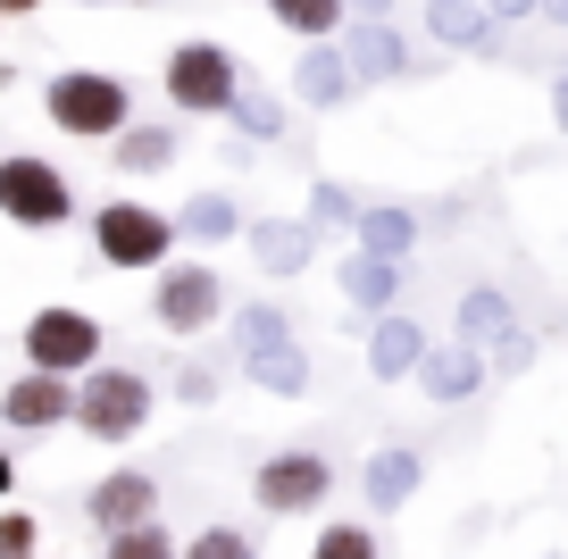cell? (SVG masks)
Instances as JSON below:
<instances>
[{
	"mask_svg": "<svg viewBox=\"0 0 568 559\" xmlns=\"http://www.w3.org/2000/svg\"><path fill=\"white\" fill-rule=\"evenodd\" d=\"M151 409H160V393H151V376H142V367L92 359L84 376H75L68 426H75L84 443H101V451H118V443H134L142 426H151Z\"/></svg>",
	"mask_w": 568,
	"mask_h": 559,
	"instance_id": "6da1fadb",
	"label": "cell"
},
{
	"mask_svg": "<svg viewBox=\"0 0 568 559\" xmlns=\"http://www.w3.org/2000/svg\"><path fill=\"white\" fill-rule=\"evenodd\" d=\"M42 118H51L68 142H109L125 118H134V92H125V75H109V68H59V75H42Z\"/></svg>",
	"mask_w": 568,
	"mask_h": 559,
	"instance_id": "7a4b0ae2",
	"label": "cell"
},
{
	"mask_svg": "<svg viewBox=\"0 0 568 559\" xmlns=\"http://www.w3.org/2000/svg\"><path fill=\"white\" fill-rule=\"evenodd\" d=\"M92 251H101V267H118V276H151L160 260H176V217L151 210V201H101L92 210Z\"/></svg>",
	"mask_w": 568,
	"mask_h": 559,
	"instance_id": "3957f363",
	"label": "cell"
},
{
	"mask_svg": "<svg viewBox=\"0 0 568 559\" xmlns=\"http://www.w3.org/2000/svg\"><path fill=\"white\" fill-rule=\"evenodd\" d=\"M217 317H226V276H217L210 260H160L151 267V326L160 334L193 343V334H210Z\"/></svg>",
	"mask_w": 568,
	"mask_h": 559,
	"instance_id": "277c9868",
	"label": "cell"
},
{
	"mask_svg": "<svg viewBox=\"0 0 568 559\" xmlns=\"http://www.w3.org/2000/svg\"><path fill=\"white\" fill-rule=\"evenodd\" d=\"M18 350L26 367H51V376H84L92 359H109V326L75 301H42L34 317L18 326Z\"/></svg>",
	"mask_w": 568,
	"mask_h": 559,
	"instance_id": "5b68a950",
	"label": "cell"
},
{
	"mask_svg": "<svg viewBox=\"0 0 568 559\" xmlns=\"http://www.w3.org/2000/svg\"><path fill=\"white\" fill-rule=\"evenodd\" d=\"M0 217L18 234H59V226H75V184L51 167V159L9 151L0 159Z\"/></svg>",
	"mask_w": 568,
	"mask_h": 559,
	"instance_id": "8992f818",
	"label": "cell"
},
{
	"mask_svg": "<svg viewBox=\"0 0 568 559\" xmlns=\"http://www.w3.org/2000/svg\"><path fill=\"white\" fill-rule=\"evenodd\" d=\"M160 84H168V101H176V118H226L234 84H243V59H234L226 42L193 34V42H176V51H168Z\"/></svg>",
	"mask_w": 568,
	"mask_h": 559,
	"instance_id": "52a82bcc",
	"label": "cell"
},
{
	"mask_svg": "<svg viewBox=\"0 0 568 559\" xmlns=\"http://www.w3.org/2000/svg\"><path fill=\"white\" fill-rule=\"evenodd\" d=\"M326 492H335V459L310 451V443H284V451H267L260 468H251V501H260L267 518H310Z\"/></svg>",
	"mask_w": 568,
	"mask_h": 559,
	"instance_id": "ba28073f",
	"label": "cell"
},
{
	"mask_svg": "<svg viewBox=\"0 0 568 559\" xmlns=\"http://www.w3.org/2000/svg\"><path fill=\"white\" fill-rule=\"evenodd\" d=\"M234 243L260 260L267 284H293V276H310V267H318V226H310V217H243V234H234Z\"/></svg>",
	"mask_w": 568,
	"mask_h": 559,
	"instance_id": "9c48e42d",
	"label": "cell"
},
{
	"mask_svg": "<svg viewBox=\"0 0 568 559\" xmlns=\"http://www.w3.org/2000/svg\"><path fill=\"white\" fill-rule=\"evenodd\" d=\"M160 518V476L151 468H109L84 485V526L92 535H118V526H142Z\"/></svg>",
	"mask_w": 568,
	"mask_h": 559,
	"instance_id": "30bf717a",
	"label": "cell"
},
{
	"mask_svg": "<svg viewBox=\"0 0 568 559\" xmlns=\"http://www.w3.org/2000/svg\"><path fill=\"white\" fill-rule=\"evenodd\" d=\"M335 42H343L359 84H409V75H418V59H409V42H402L393 18H352V26H335Z\"/></svg>",
	"mask_w": 568,
	"mask_h": 559,
	"instance_id": "8fae6325",
	"label": "cell"
},
{
	"mask_svg": "<svg viewBox=\"0 0 568 559\" xmlns=\"http://www.w3.org/2000/svg\"><path fill=\"white\" fill-rule=\"evenodd\" d=\"M68 402H75V376L26 367L18 385L0 393V426H9V435H51V426H68Z\"/></svg>",
	"mask_w": 568,
	"mask_h": 559,
	"instance_id": "7c38bea8",
	"label": "cell"
},
{
	"mask_svg": "<svg viewBox=\"0 0 568 559\" xmlns=\"http://www.w3.org/2000/svg\"><path fill=\"white\" fill-rule=\"evenodd\" d=\"M352 92H359V75H352V59H343V42L335 34L302 42V59H293V101H302L310 118H326V109H343Z\"/></svg>",
	"mask_w": 568,
	"mask_h": 559,
	"instance_id": "4fadbf2b",
	"label": "cell"
},
{
	"mask_svg": "<svg viewBox=\"0 0 568 559\" xmlns=\"http://www.w3.org/2000/svg\"><path fill=\"white\" fill-rule=\"evenodd\" d=\"M101 151H109V167H118V175H168L184 159V125L176 118H125Z\"/></svg>",
	"mask_w": 568,
	"mask_h": 559,
	"instance_id": "5bb4252c",
	"label": "cell"
},
{
	"mask_svg": "<svg viewBox=\"0 0 568 559\" xmlns=\"http://www.w3.org/2000/svg\"><path fill=\"white\" fill-rule=\"evenodd\" d=\"M243 385L251 393H267V402H310V343H243Z\"/></svg>",
	"mask_w": 568,
	"mask_h": 559,
	"instance_id": "9a60e30c",
	"label": "cell"
},
{
	"mask_svg": "<svg viewBox=\"0 0 568 559\" xmlns=\"http://www.w3.org/2000/svg\"><path fill=\"white\" fill-rule=\"evenodd\" d=\"M409 376H418L426 402H468V393L485 385V350L477 343H426Z\"/></svg>",
	"mask_w": 568,
	"mask_h": 559,
	"instance_id": "2e32d148",
	"label": "cell"
},
{
	"mask_svg": "<svg viewBox=\"0 0 568 559\" xmlns=\"http://www.w3.org/2000/svg\"><path fill=\"white\" fill-rule=\"evenodd\" d=\"M418 485H426V459L409 451V443H385V451L359 468V492H368V509L376 518H393V509H409L418 501Z\"/></svg>",
	"mask_w": 568,
	"mask_h": 559,
	"instance_id": "e0dca14e",
	"label": "cell"
},
{
	"mask_svg": "<svg viewBox=\"0 0 568 559\" xmlns=\"http://www.w3.org/2000/svg\"><path fill=\"white\" fill-rule=\"evenodd\" d=\"M426 34L444 42V51H485L501 59V26L485 0H426Z\"/></svg>",
	"mask_w": 568,
	"mask_h": 559,
	"instance_id": "ac0fdd59",
	"label": "cell"
},
{
	"mask_svg": "<svg viewBox=\"0 0 568 559\" xmlns=\"http://www.w3.org/2000/svg\"><path fill=\"white\" fill-rule=\"evenodd\" d=\"M234 234H243V201H234L226 184H201L193 201H176V243L217 251V243H234Z\"/></svg>",
	"mask_w": 568,
	"mask_h": 559,
	"instance_id": "d6986e66",
	"label": "cell"
},
{
	"mask_svg": "<svg viewBox=\"0 0 568 559\" xmlns=\"http://www.w3.org/2000/svg\"><path fill=\"white\" fill-rule=\"evenodd\" d=\"M418 350H426V326H418V317L376 309V334H368V376H376V385H402L409 367H418Z\"/></svg>",
	"mask_w": 568,
	"mask_h": 559,
	"instance_id": "ffe728a7",
	"label": "cell"
},
{
	"mask_svg": "<svg viewBox=\"0 0 568 559\" xmlns=\"http://www.w3.org/2000/svg\"><path fill=\"white\" fill-rule=\"evenodd\" d=\"M226 125H234V142H284V125H293V101L243 75V84H234V101H226Z\"/></svg>",
	"mask_w": 568,
	"mask_h": 559,
	"instance_id": "44dd1931",
	"label": "cell"
},
{
	"mask_svg": "<svg viewBox=\"0 0 568 559\" xmlns=\"http://www.w3.org/2000/svg\"><path fill=\"white\" fill-rule=\"evenodd\" d=\"M343 301H352V309H393V301H402V260H376V251H352V260H343Z\"/></svg>",
	"mask_w": 568,
	"mask_h": 559,
	"instance_id": "7402d4cb",
	"label": "cell"
},
{
	"mask_svg": "<svg viewBox=\"0 0 568 559\" xmlns=\"http://www.w3.org/2000/svg\"><path fill=\"white\" fill-rule=\"evenodd\" d=\"M352 234H359V251H376V260H409V243H418V217H409V210H376V201H359Z\"/></svg>",
	"mask_w": 568,
	"mask_h": 559,
	"instance_id": "603a6c76",
	"label": "cell"
},
{
	"mask_svg": "<svg viewBox=\"0 0 568 559\" xmlns=\"http://www.w3.org/2000/svg\"><path fill=\"white\" fill-rule=\"evenodd\" d=\"M260 9H267L293 42H318V34H335V26H343V0H260Z\"/></svg>",
	"mask_w": 568,
	"mask_h": 559,
	"instance_id": "cb8c5ba5",
	"label": "cell"
},
{
	"mask_svg": "<svg viewBox=\"0 0 568 559\" xmlns=\"http://www.w3.org/2000/svg\"><path fill=\"white\" fill-rule=\"evenodd\" d=\"M501 326H518V317H510V301H501L494 284H468V293H460V343H477V350H485Z\"/></svg>",
	"mask_w": 568,
	"mask_h": 559,
	"instance_id": "d4e9b609",
	"label": "cell"
},
{
	"mask_svg": "<svg viewBox=\"0 0 568 559\" xmlns=\"http://www.w3.org/2000/svg\"><path fill=\"white\" fill-rule=\"evenodd\" d=\"M101 559H176V535H168L160 518L118 526V535H101Z\"/></svg>",
	"mask_w": 568,
	"mask_h": 559,
	"instance_id": "484cf974",
	"label": "cell"
},
{
	"mask_svg": "<svg viewBox=\"0 0 568 559\" xmlns=\"http://www.w3.org/2000/svg\"><path fill=\"white\" fill-rule=\"evenodd\" d=\"M310 559H385V542H376V526H359V518H335V526H318Z\"/></svg>",
	"mask_w": 568,
	"mask_h": 559,
	"instance_id": "4316f807",
	"label": "cell"
},
{
	"mask_svg": "<svg viewBox=\"0 0 568 559\" xmlns=\"http://www.w3.org/2000/svg\"><path fill=\"white\" fill-rule=\"evenodd\" d=\"M352 217H359V193L335 184V175H318V184H310V226L318 234H352Z\"/></svg>",
	"mask_w": 568,
	"mask_h": 559,
	"instance_id": "83f0119b",
	"label": "cell"
},
{
	"mask_svg": "<svg viewBox=\"0 0 568 559\" xmlns=\"http://www.w3.org/2000/svg\"><path fill=\"white\" fill-rule=\"evenodd\" d=\"M284 334H293L284 301H243V309H234V343H284Z\"/></svg>",
	"mask_w": 568,
	"mask_h": 559,
	"instance_id": "f1b7e54d",
	"label": "cell"
},
{
	"mask_svg": "<svg viewBox=\"0 0 568 559\" xmlns=\"http://www.w3.org/2000/svg\"><path fill=\"white\" fill-rule=\"evenodd\" d=\"M535 367V334L527 326H501L494 343H485V376H527Z\"/></svg>",
	"mask_w": 568,
	"mask_h": 559,
	"instance_id": "f546056e",
	"label": "cell"
},
{
	"mask_svg": "<svg viewBox=\"0 0 568 559\" xmlns=\"http://www.w3.org/2000/svg\"><path fill=\"white\" fill-rule=\"evenodd\" d=\"M176 559H260V542H251L243 526H201V535L184 542Z\"/></svg>",
	"mask_w": 568,
	"mask_h": 559,
	"instance_id": "4dcf8cb0",
	"label": "cell"
},
{
	"mask_svg": "<svg viewBox=\"0 0 568 559\" xmlns=\"http://www.w3.org/2000/svg\"><path fill=\"white\" fill-rule=\"evenodd\" d=\"M217 393H226V376H217L210 359H176V402L184 409H210Z\"/></svg>",
	"mask_w": 568,
	"mask_h": 559,
	"instance_id": "1f68e13d",
	"label": "cell"
},
{
	"mask_svg": "<svg viewBox=\"0 0 568 559\" xmlns=\"http://www.w3.org/2000/svg\"><path fill=\"white\" fill-rule=\"evenodd\" d=\"M42 551V518L34 509H0V559H26Z\"/></svg>",
	"mask_w": 568,
	"mask_h": 559,
	"instance_id": "d6a6232c",
	"label": "cell"
},
{
	"mask_svg": "<svg viewBox=\"0 0 568 559\" xmlns=\"http://www.w3.org/2000/svg\"><path fill=\"white\" fill-rule=\"evenodd\" d=\"M494 9V26H518V18H535V0H485Z\"/></svg>",
	"mask_w": 568,
	"mask_h": 559,
	"instance_id": "836d02e7",
	"label": "cell"
},
{
	"mask_svg": "<svg viewBox=\"0 0 568 559\" xmlns=\"http://www.w3.org/2000/svg\"><path fill=\"white\" fill-rule=\"evenodd\" d=\"M343 18H393V0H343Z\"/></svg>",
	"mask_w": 568,
	"mask_h": 559,
	"instance_id": "e575fe53",
	"label": "cell"
},
{
	"mask_svg": "<svg viewBox=\"0 0 568 559\" xmlns=\"http://www.w3.org/2000/svg\"><path fill=\"white\" fill-rule=\"evenodd\" d=\"M551 118H560V134H568V75H551Z\"/></svg>",
	"mask_w": 568,
	"mask_h": 559,
	"instance_id": "d590c367",
	"label": "cell"
},
{
	"mask_svg": "<svg viewBox=\"0 0 568 559\" xmlns=\"http://www.w3.org/2000/svg\"><path fill=\"white\" fill-rule=\"evenodd\" d=\"M9 492H18V459L0 451V501H9Z\"/></svg>",
	"mask_w": 568,
	"mask_h": 559,
	"instance_id": "8d00e7d4",
	"label": "cell"
},
{
	"mask_svg": "<svg viewBox=\"0 0 568 559\" xmlns=\"http://www.w3.org/2000/svg\"><path fill=\"white\" fill-rule=\"evenodd\" d=\"M535 18H551V26H568V0H535Z\"/></svg>",
	"mask_w": 568,
	"mask_h": 559,
	"instance_id": "74e56055",
	"label": "cell"
},
{
	"mask_svg": "<svg viewBox=\"0 0 568 559\" xmlns=\"http://www.w3.org/2000/svg\"><path fill=\"white\" fill-rule=\"evenodd\" d=\"M42 0H0V18H34Z\"/></svg>",
	"mask_w": 568,
	"mask_h": 559,
	"instance_id": "f35d334b",
	"label": "cell"
},
{
	"mask_svg": "<svg viewBox=\"0 0 568 559\" xmlns=\"http://www.w3.org/2000/svg\"><path fill=\"white\" fill-rule=\"evenodd\" d=\"M75 9H109V0H75Z\"/></svg>",
	"mask_w": 568,
	"mask_h": 559,
	"instance_id": "ab89813d",
	"label": "cell"
},
{
	"mask_svg": "<svg viewBox=\"0 0 568 559\" xmlns=\"http://www.w3.org/2000/svg\"><path fill=\"white\" fill-rule=\"evenodd\" d=\"M26 559H42V551H26Z\"/></svg>",
	"mask_w": 568,
	"mask_h": 559,
	"instance_id": "60d3db41",
	"label": "cell"
},
{
	"mask_svg": "<svg viewBox=\"0 0 568 559\" xmlns=\"http://www.w3.org/2000/svg\"><path fill=\"white\" fill-rule=\"evenodd\" d=\"M0 26H9V18H0Z\"/></svg>",
	"mask_w": 568,
	"mask_h": 559,
	"instance_id": "b9f144b4",
	"label": "cell"
}]
</instances>
